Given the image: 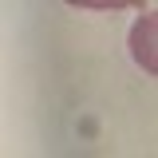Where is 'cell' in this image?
Listing matches in <instances>:
<instances>
[{"label":"cell","mask_w":158,"mask_h":158,"mask_svg":"<svg viewBox=\"0 0 158 158\" xmlns=\"http://www.w3.org/2000/svg\"><path fill=\"white\" fill-rule=\"evenodd\" d=\"M131 56H135V63L142 71L158 75V12L142 16L131 28Z\"/></svg>","instance_id":"cell-1"}]
</instances>
